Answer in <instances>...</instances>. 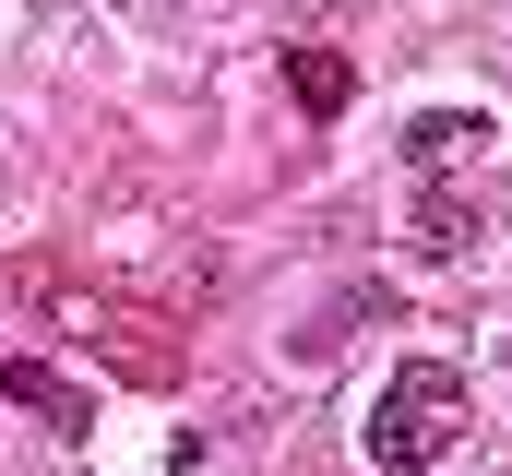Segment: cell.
<instances>
[{
	"label": "cell",
	"mask_w": 512,
	"mask_h": 476,
	"mask_svg": "<svg viewBox=\"0 0 512 476\" xmlns=\"http://www.w3.org/2000/svg\"><path fill=\"white\" fill-rule=\"evenodd\" d=\"M489 143H501V131H489L477 108H429V119H405V167H417V179H453V167H477Z\"/></svg>",
	"instance_id": "cell-2"
},
{
	"label": "cell",
	"mask_w": 512,
	"mask_h": 476,
	"mask_svg": "<svg viewBox=\"0 0 512 476\" xmlns=\"http://www.w3.org/2000/svg\"><path fill=\"white\" fill-rule=\"evenodd\" d=\"M286 84H298V108H310V119H334L346 96H358V72H346L334 48H286Z\"/></svg>",
	"instance_id": "cell-5"
},
{
	"label": "cell",
	"mask_w": 512,
	"mask_h": 476,
	"mask_svg": "<svg viewBox=\"0 0 512 476\" xmlns=\"http://www.w3.org/2000/svg\"><path fill=\"white\" fill-rule=\"evenodd\" d=\"M453 429H465V381H453L441 357H405L382 381V405H370V429H358V453L382 476H417V465L453 453Z\"/></svg>",
	"instance_id": "cell-1"
},
{
	"label": "cell",
	"mask_w": 512,
	"mask_h": 476,
	"mask_svg": "<svg viewBox=\"0 0 512 476\" xmlns=\"http://www.w3.org/2000/svg\"><path fill=\"white\" fill-rule=\"evenodd\" d=\"M405 238H417V250H429V262H453V250H477V238H489V215H477V203H465V191H429V203H417V215H405Z\"/></svg>",
	"instance_id": "cell-4"
},
{
	"label": "cell",
	"mask_w": 512,
	"mask_h": 476,
	"mask_svg": "<svg viewBox=\"0 0 512 476\" xmlns=\"http://www.w3.org/2000/svg\"><path fill=\"white\" fill-rule=\"evenodd\" d=\"M0 393H12V405H36V417H48L60 441H84V429H96V405H84V393H72V381H60L48 357H0Z\"/></svg>",
	"instance_id": "cell-3"
},
{
	"label": "cell",
	"mask_w": 512,
	"mask_h": 476,
	"mask_svg": "<svg viewBox=\"0 0 512 476\" xmlns=\"http://www.w3.org/2000/svg\"><path fill=\"white\" fill-rule=\"evenodd\" d=\"M501 369H512V346H501Z\"/></svg>",
	"instance_id": "cell-6"
}]
</instances>
